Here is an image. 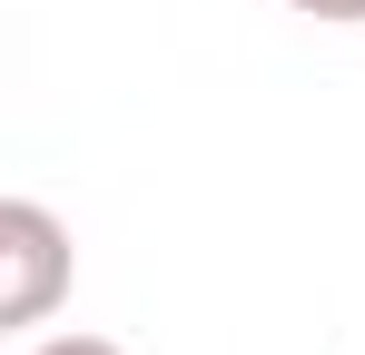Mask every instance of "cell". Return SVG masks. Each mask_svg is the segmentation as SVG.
Segmentation results:
<instances>
[{"instance_id":"3957f363","label":"cell","mask_w":365,"mask_h":355,"mask_svg":"<svg viewBox=\"0 0 365 355\" xmlns=\"http://www.w3.org/2000/svg\"><path fill=\"white\" fill-rule=\"evenodd\" d=\"M287 10H306V20H336V30H356L365 0H287Z\"/></svg>"},{"instance_id":"7a4b0ae2","label":"cell","mask_w":365,"mask_h":355,"mask_svg":"<svg viewBox=\"0 0 365 355\" xmlns=\"http://www.w3.org/2000/svg\"><path fill=\"white\" fill-rule=\"evenodd\" d=\"M20 355H128V346H109V336H40V346H20Z\"/></svg>"},{"instance_id":"6da1fadb","label":"cell","mask_w":365,"mask_h":355,"mask_svg":"<svg viewBox=\"0 0 365 355\" xmlns=\"http://www.w3.org/2000/svg\"><path fill=\"white\" fill-rule=\"evenodd\" d=\"M69 277H79L69 227L40 197H0V326H50Z\"/></svg>"}]
</instances>
